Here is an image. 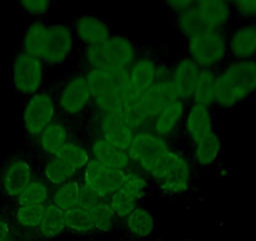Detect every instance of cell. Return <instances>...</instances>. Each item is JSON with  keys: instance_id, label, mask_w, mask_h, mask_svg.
<instances>
[{"instance_id": "obj_1", "label": "cell", "mask_w": 256, "mask_h": 241, "mask_svg": "<svg viewBox=\"0 0 256 241\" xmlns=\"http://www.w3.org/2000/svg\"><path fill=\"white\" fill-rule=\"evenodd\" d=\"M256 93V60H231L216 76L215 102L232 108Z\"/></svg>"}, {"instance_id": "obj_2", "label": "cell", "mask_w": 256, "mask_h": 241, "mask_svg": "<svg viewBox=\"0 0 256 241\" xmlns=\"http://www.w3.org/2000/svg\"><path fill=\"white\" fill-rule=\"evenodd\" d=\"M90 100L104 112L117 110L130 98L137 93L134 92L127 70H90L86 74Z\"/></svg>"}, {"instance_id": "obj_3", "label": "cell", "mask_w": 256, "mask_h": 241, "mask_svg": "<svg viewBox=\"0 0 256 241\" xmlns=\"http://www.w3.org/2000/svg\"><path fill=\"white\" fill-rule=\"evenodd\" d=\"M90 70H128L137 59L134 43L126 36H114L97 46L87 48Z\"/></svg>"}, {"instance_id": "obj_4", "label": "cell", "mask_w": 256, "mask_h": 241, "mask_svg": "<svg viewBox=\"0 0 256 241\" xmlns=\"http://www.w3.org/2000/svg\"><path fill=\"white\" fill-rule=\"evenodd\" d=\"M150 174L160 184V188L167 195H180L188 191L191 185V166L177 152H164L156 161Z\"/></svg>"}, {"instance_id": "obj_5", "label": "cell", "mask_w": 256, "mask_h": 241, "mask_svg": "<svg viewBox=\"0 0 256 241\" xmlns=\"http://www.w3.org/2000/svg\"><path fill=\"white\" fill-rule=\"evenodd\" d=\"M190 58L201 70H214L228 56V34L222 30H210L188 38Z\"/></svg>"}, {"instance_id": "obj_6", "label": "cell", "mask_w": 256, "mask_h": 241, "mask_svg": "<svg viewBox=\"0 0 256 241\" xmlns=\"http://www.w3.org/2000/svg\"><path fill=\"white\" fill-rule=\"evenodd\" d=\"M44 78L43 62L40 59L20 52L12 66V82L14 88L24 96L38 93Z\"/></svg>"}, {"instance_id": "obj_7", "label": "cell", "mask_w": 256, "mask_h": 241, "mask_svg": "<svg viewBox=\"0 0 256 241\" xmlns=\"http://www.w3.org/2000/svg\"><path fill=\"white\" fill-rule=\"evenodd\" d=\"M168 150V144L164 137L158 136L154 132L141 131L134 134L127 154L132 162L150 174L157 160Z\"/></svg>"}, {"instance_id": "obj_8", "label": "cell", "mask_w": 256, "mask_h": 241, "mask_svg": "<svg viewBox=\"0 0 256 241\" xmlns=\"http://www.w3.org/2000/svg\"><path fill=\"white\" fill-rule=\"evenodd\" d=\"M54 100L48 92H38L26 102L23 112L24 128L29 136L38 137L54 118Z\"/></svg>"}, {"instance_id": "obj_9", "label": "cell", "mask_w": 256, "mask_h": 241, "mask_svg": "<svg viewBox=\"0 0 256 241\" xmlns=\"http://www.w3.org/2000/svg\"><path fill=\"white\" fill-rule=\"evenodd\" d=\"M124 177L126 172L122 170L108 168L94 160H90V164L86 166V185L104 198L112 196L122 188Z\"/></svg>"}, {"instance_id": "obj_10", "label": "cell", "mask_w": 256, "mask_h": 241, "mask_svg": "<svg viewBox=\"0 0 256 241\" xmlns=\"http://www.w3.org/2000/svg\"><path fill=\"white\" fill-rule=\"evenodd\" d=\"M100 130H102V138L106 142L124 152L130 150L136 134V130L131 124H128L116 110L104 112Z\"/></svg>"}, {"instance_id": "obj_11", "label": "cell", "mask_w": 256, "mask_h": 241, "mask_svg": "<svg viewBox=\"0 0 256 241\" xmlns=\"http://www.w3.org/2000/svg\"><path fill=\"white\" fill-rule=\"evenodd\" d=\"M73 49L72 32L63 24H53L48 26V36H46V53H44L43 63L50 66L60 64L66 62Z\"/></svg>"}, {"instance_id": "obj_12", "label": "cell", "mask_w": 256, "mask_h": 241, "mask_svg": "<svg viewBox=\"0 0 256 241\" xmlns=\"http://www.w3.org/2000/svg\"><path fill=\"white\" fill-rule=\"evenodd\" d=\"M228 46L232 60H256V22H248L231 32Z\"/></svg>"}, {"instance_id": "obj_13", "label": "cell", "mask_w": 256, "mask_h": 241, "mask_svg": "<svg viewBox=\"0 0 256 241\" xmlns=\"http://www.w3.org/2000/svg\"><path fill=\"white\" fill-rule=\"evenodd\" d=\"M90 102V93L86 76H77L72 78L62 90L58 98L60 110L70 116L82 112Z\"/></svg>"}, {"instance_id": "obj_14", "label": "cell", "mask_w": 256, "mask_h": 241, "mask_svg": "<svg viewBox=\"0 0 256 241\" xmlns=\"http://www.w3.org/2000/svg\"><path fill=\"white\" fill-rule=\"evenodd\" d=\"M142 107L146 112L150 120H154V117L164 110L166 106L178 100L176 90L172 84L171 80H158L146 92L140 94Z\"/></svg>"}, {"instance_id": "obj_15", "label": "cell", "mask_w": 256, "mask_h": 241, "mask_svg": "<svg viewBox=\"0 0 256 241\" xmlns=\"http://www.w3.org/2000/svg\"><path fill=\"white\" fill-rule=\"evenodd\" d=\"M201 68L190 56L180 59L171 73L172 84L176 90L177 97L181 100H191L194 97L196 83Z\"/></svg>"}, {"instance_id": "obj_16", "label": "cell", "mask_w": 256, "mask_h": 241, "mask_svg": "<svg viewBox=\"0 0 256 241\" xmlns=\"http://www.w3.org/2000/svg\"><path fill=\"white\" fill-rule=\"evenodd\" d=\"M160 64L151 56H141L130 67L128 80L132 90L137 94H142L160 80Z\"/></svg>"}, {"instance_id": "obj_17", "label": "cell", "mask_w": 256, "mask_h": 241, "mask_svg": "<svg viewBox=\"0 0 256 241\" xmlns=\"http://www.w3.org/2000/svg\"><path fill=\"white\" fill-rule=\"evenodd\" d=\"M32 180L30 164L24 160H16L4 168L2 174V188L6 195L18 198Z\"/></svg>"}, {"instance_id": "obj_18", "label": "cell", "mask_w": 256, "mask_h": 241, "mask_svg": "<svg viewBox=\"0 0 256 241\" xmlns=\"http://www.w3.org/2000/svg\"><path fill=\"white\" fill-rule=\"evenodd\" d=\"M196 8L208 28L214 30H222L224 26L231 20L234 14L231 4L220 0L196 2Z\"/></svg>"}, {"instance_id": "obj_19", "label": "cell", "mask_w": 256, "mask_h": 241, "mask_svg": "<svg viewBox=\"0 0 256 241\" xmlns=\"http://www.w3.org/2000/svg\"><path fill=\"white\" fill-rule=\"evenodd\" d=\"M76 33L87 48L103 43L112 36L107 24L102 19L93 16H80L76 22Z\"/></svg>"}, {"instance_id": "obj_20", "label": "cell", "mask_w": 256, "mask_h": 241, "mask_svg": "<svg viewBox=\"0 0 256 241\" xmlns=\"http://www.w3.org/2000/svg\"><path fill=\"white\" fill-rule=\"evenodd\" d=\"M212 130V117L208 107L194 103L186 116V132L194 144L210 134Z\"/></svg>"}, {"instance_id": "obj_21", "label": "cell", "mask_w": 256, "mask_h": 241, "mask_svg": "<svg viewBox=\"0 0 256 241\" xmlns=\"http://www.w3.org/2000/svg\"><path fill=\"white\" fill-rule=\"evenodd\" d=\"M92 154L94 161L108 167V168L126 171V168H128L130 162H131L127 152L116 148L103 138H98L97 141H94L92 146Z\"/></svg>"}, {"instance_id": "obj_22", "label": "cell", "mask_w": 256, "mask_h": 241, "mask_svg": "<svg viewBox=\"0 0 256 241\" xmlns=\"http://www.w3.org/2000/svg\"><path fill=\"white\" fill-rule=\"evenodd\" d=\"M46 36H48V26L42 20H36L30 23L24 33L22 46L24 53L40 59L43 62L46 53Z\"/></svg>"}, {"instance_id": "obj_23", "label": "cell", "mask_w": 256, "mask_h": 241, "mask_svg": "<svg viewBox=\"0 0 256 241\" xmlns=\"http://www.w3.org/2000/svg\"><path fill=\"white\" fill-rule=\"evenodd\" d=\"M184 110H186L184 102L181 100H176L166 106L152 120L154 134L161 137L171 134L184 118Z\"/></svg>"}, {"instance_id": "obj_24", "label": "cell", "mask_w": 256, "mask_h": 241, "mask_svg": "<svg viewBox=\"0 0 256 241\" xmlns=\"http://www.w3.org/2000/svg\"><path fill=\"white\" fill-rule=\"evenodd\" d=\"M39 147L44 154L56 156L62 147L68 142V132L60 120H53L38 136Z\"/></svg>"}, {"instance_id": "obj_25", "label": "cell", "mask_w": 256, "mask_h": 241, "mask_svg": "<svg viewBox=\"0 0 256 241\" xmlns=\"http://www.w3.org/2000/svg\"><path fill=\"white\" fill-rule=\"evenodd\" d=\"M221 152V138L218 134L211 131L195 144V158L200 166H210Z\"/></svg>"}, {"instance_id": "obj_26", "label": "cell", "mask_w": 256, "mask_h": 241, "mask_svg": "<svg viewBox=\"0 0 256 241\" xmlns=\"http://www.w3.org/2000/svg\"><path fill=\"white\" fill-rule=\"evenodd\" d=\"M126 228L136 238H147L154 230V218L148 210L137 208L126 218Z\"/></svg>"}, {"instance_id": "obj_27", "label": "cell", "mask_w": 256, "mask_h": 241, "mask_svg": "<svg viewBox=\"0 0 256 241\" xmlns=\"http://www.w3.org/2000/svg\"><path fill=\"white\" fill-rule=\"evenodd\" d=\"M218 73L214 70H201L194 92V103L210 107L215 102V84Z\"/></svg>"}, {"instance_id": "obj_28", "label": "cell", "mask_w": 256, "mask_h": 241, "mask_svg": "<svg viewBox=\"0 0 256 241\" xmlns=\"http://www.w3.org/2000/svg\"><path fill=\"white\" fill-rule=\"evenodd\" d=\"M76 172L77 171L73 167L56 156L50 157L43 167V174L46 181L56 186H60L73 180Z\"/></svg>"}, {"instance_id": "obj_29", "label": "cell", "mask_w": 256, "mask_h": 241, "mask_svg": "<svg viewBox=\"0 0 256 241\" xmlns=\"http://www.w3.org/2000/svg\"><path fill=\"white\" fill-rule=\"evenodd\" d=\"M80 184L74 180L58 186L53 195V205L63 210L64 212L80 208Z\"/></svg>"}, {"instance_id": "obj_30", "label": "cell", "mask_w": 256, "mask_h": 241, "mask_svg": "<svg viewBox=\"0 0 256 241\" xmlns=\"http://www.w3.org/2000/svg\"><path fill=\"white\" fill-rule=\"evenodd\" d=\"M66 228V212L50 204L46 208L43 221H42L39 230L46 238H52L62 234Z\"/></svg>"}, {"instance_id": "obj_31", "label": "cell", "mask_w": 256, "mask_h": 241, "mask_svg": "<svg viewBox=\"0 0 256 241\" xmlns=\"http://www.w3.org/2000/svg\"><path fill=\"white\" fill-rule=\"evenodd\" d=\"M177 26H178L180 32L184 36H186L187 38L198 36L202 32L210 30L205 24V22L202 20V18H201L198 8H196V3L188 10L177 14Z\"/></svg>"}, {"instance_id": "obj_32", "label": "cell", "mask_w": 256, "mask_h": 241, "mask_svg": "<svg viewBox=\"0 0 256 241\" xmlns=\"http://www.w3.org/2000/svg\"><path fill=\"white\" fill-rule=\"evenodd\" d=\"M56 157L70 164L76 171L86 167L90 161V154H88L87 150L82 144L72 141H68L67 144H64L60 151L56 154Z\"/></svg>"}, {"instance_id": "obj_33", "label": "cell", "mask_w": 256, "mask_h": 241, "mask_svg": "<svg viewBox=\"0 0 256 241\" xmlns=\"http://www.w3.org/2000/svg\"><path fill=\"white\" fill-rule=\"evenodd\" d=\"M66 228L76 234H87L96 230L94 220L90 210L77 208L66 212Z\"/></svg>"}, {"instance_id": "obj_34", "label": "cell", "mask_w": 256, "mask_h": 241, "mask_svg": "<svg viewBox=\"0 0 256 241\" xmlns=\"http://www.w3.org/2000/svg\"><path fill=\"white\" fill-rule=\"evenodd\" d=\"M49 198V188L46 181L40 178H33L26 190L19 195L18 202L22 205H46Z\"/></svg>"}, {"instance_id": "obj_35", "label": "cell", "mask_w": 256, "mask_h": 241, "mask_svg": "<svg viewBox=\"0 0 256 241\" xmlns=\"http://www.w3.org/2000/svg\"><path fill=\"white\" fill-rule=\"evenodd\" d=\"M140 198L130 195L124 190L120 188L110 198V205L116 218H127L134 210L138 208Z\"/></svg>"}, {"instance_id": "obj_36", "label": "cell", "mask_w": 256, "mask_h": 241, "mask_svg": "<svg viewBox=\"0 0 256 241\" xmlns=\"http://www.w3.org/2000/svg\"><path fill=\"white\" fill-rule=\"evenodd\" d=\"M46 205H22L16 210V218L24 228H39L46 214Z\"/></svg>"}, {"instance_id": "obj_37", "label": "cell", "mask_w": 256, "mask_h": 241, "mask_svg": "<svg viewBox=\"0 0 256 241\" xmlns=\"http://www.w3.org/2000/svg\"><path fill=\"white\" fill-rule=\"evenodd\" d=\"M90 211L93 216V220H94L96 230L100 231V232H106V231H110L112 228L116 216L110 208V201H103L100 205L90 208Z\"/></svg>"}, {"instance_id": "obj_38", "label": "cell", "mask_w": 256, "mask_h": 241, "mask_svg": "<svg viewBox=\"0 0 256 241\" xmlns=\"http://www.w3.org/2000/svg\"><path fill=\"white\" fill-rule=\"evenodd\" d=\"M120 188L141 200V198L146 192L147 180L138 172H128L126 174L124 181Z\"/></svg>"}, {"instance_id": "obj_39", "label": "cell", "mask_w": 256, "mask_h": 241, "mask_svg": "<svg viewBox=\"0 0 256 241\" xmlns=\"http://www.w3.org/2000/svg\"><path fill=\"white\" fill-rule=\"evenodd\" d=\"M107 200V198L104 196L100 195L98 192H96L94 190L84 185H80V208H84L87 210H90L94 206L100 205V202Z\"/></svg>"}, {"instance_id": "obj_40", "label": "cell", "mask_w": 256, "mask_h": 241, "mask_svg": "<svg viewBox=\"0 0 256 241\" xmlns=\"http://www.w3.org/2000/svg\"><path fill=\"white\" fill-rule=\"evenodd\" d=\"M234 13H238L244 19L248 22H256V0H244V2H234L230 3Z\"/></svg>"}, {"instance_id": "obj_41", "label": "cell", "mask_w": 256, "mask_h": 241, "mask_svg": "<svg viewBox=\"0 0 256 241\" xmlns=\"http://www.w3.org/2000/svg\"><path fill=\"white\" fill-rule=\"evenodd\" d=\"M20 6L32 16H42L48 12L50 3L44 0H24L20 3Z\"/></svg>"}, {"instance_id": "obj_42", "label": "cell", "mask_w": 256, "mask_h": 241, "mask_svg": "<svg viewBox=\"0 0 256 241\" xmlns=\"http://www.w3.org/2000/svg\"><path fill=\"white\" fill-rule=\"evenodd\" d=\"M195 3L196 2H180L178 0V2H167L166 6L171 8L172 10L176 12L177 14H180L191 9L192 6H195Z\"/></svg>"}, {"instance_id": "obj_43", "label": "cell", "mask_w": 256, "mask_h": 241, "mask_svg": "<svg viewBox=\"0 0 256 241\" xmlns=\"http://www.w3.org/2000/svg\"><path fill=\"white\" fill-rule=\"evenodd\" d=\"M9 232H10V228H9L8 222L0 220V241L8 240Z\"/></svg>"}, {"instance_id": "obj_44", "label": "cell", "mask_w": 256, "mask_h": 241, "mask_svg": "<svg viewBox=\"0 0 256 241\" xmlns=\"http://www.w3.org/2000/svg\"><path fill=\"white\" fill-rule=\"evenodd\" d=\"M6 241H14V240H9V238H8V240H6Z\"/></svg>"}]
</instances>
